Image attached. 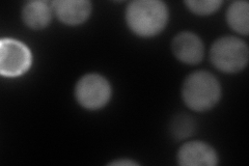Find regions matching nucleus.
I'll return each instance as SVG.
<instances>
[{"label":"nucleus","instance_id":"obj_1","mask_svg":"<svg viewBox=\"0 0 249 166\" xmlns=\"http://www.w3.org/2000/svg\"><path fill=\"white\" fill-rule=\"evenodd\" d=\"M126 21L135 35L155 37L167 24L168 9L164 2L158 0H136L127 6Z\"/></svg>","mask_w":249,"mask_h":166},{"label":"nucleus","instance_id":"obj_2","mask_svg":"<svg viewBox=\"0 0 249 166\" xmlns=\"http://www.w3.org/2000/svg\"><path fill=\"white\" fill-rule=\"evenodd\" d=\"M182 96L185 104L194 111H207L221 98V86L217 78L207 71H196L186 78Z\"/></svg>","mask_w":249,"mask_h":166},{"label":"nucleus","instance_id":"obj_3","mask_svg":"<svg viewBox=\"0 0 249 166\" xmlns=\"http://www.w3.org/2000/svg\"><path fill=\"white\" fill-rule=\"evenodd\" d=\"M248 46L236 37L218 38L210 50V59L221 72L233 74L242 71L248 62Z\"/></svg>","mask_w":249,"mask_h":166},{"label":"nucleus","instance_id":"obj_4","mask_svg":"<svg viewBox=\"0 0 249 166\" xmlns=\"http://www.w3.org/2000/svg\"><path fill=\"white\" fill-rule=\"evenodd\" d=\"M75 96L83 108L97 110L103 108L110 100L111 86L102 75L88 74L77 82Z\"/></svg>","mask_w":249,"mask_h":166},{"label":"nucleus","instance_id":"obj_5","mask_svg":"<svg viewBox=\"0 0 249 166\" xmlns=\"http://www.w3.org/2000/svg\"><path fill=\"white\" fill-rule=\"evenodd\" d=\"M31 65V53L27 47L14 38L0 42V73L4 77L24 74Z\"/></svg>","mask_w":249,"mask_h":166},{"label":"nucleus","instance_id":"obj_6","mask_svg":"<svg viewBox=\"0 0 249 166\" xmlns=\"http://www.w3.org/2000/svg\"><path fill=\"white\" fill-rule=\"evenodd\" d=\"M171 49L175 56L187 65L198 64L205 55V47L200 37L189 31L178 34L174 38Z\"/></svg>","mask_w":249,"mask_h":166},{"label":"nucleus","instance_id":"obj_7","mask_svg":"<svg viewBox=\"0 0 249 166\" xmlns=\"http://www.w3.org/2000/svg\"><path fill=\"white\" fill-rule=\"evenodd\" d=\"M178 162L182 166H214L218 163V155L205 142L190 141L178 149Z\"/></svg>","mask_w":249,"mask_h":166},{"label":"nucleus","instance_id":"obj_8","mask_svg":"<svg viewBox=\"0 0 249 166\" xmlns=\"http://www.w3.org/2000/svg\"><path fill=\"white\" fill-rule=\"evenodd\" d=\"M56 17L67 25H79L91 13V3L88 0H56L51 2Z\"/></svg>","mask_w":249,"mask_h":166},{"label":"nucleus","instance_id":"obj_9","mask_svg":"<svg viewBox=\"0 0 249 166\" xmlns=\"http://www.w3.org/2000/svg\"><path fill=\"white\" fill-rule=\"evenodd\" d=\"M52 6L47 1H29L22 10V19L31 29H43L48 26L52 18Z\"/></svg>","mask_w":249,"mask_h":166},{"label":"nucleus","instance_id":"obj_10","mask_svg":"<svg viewBox=\"0 0 249 166\" xmlns=\"http://www.w3.org/2000/svg\"><path fill=\"white\" fill-rule=\"evenodd\" d=\"M227 21L236 33L247 36L249 31V4L247 1L232 2L227 12Z\"/></svg>","mask_w":249,"mask_h":166},{"label":"nucleus","instance_id":"obj_11","mask_svg":"<svg viewBox=\"0 0 249 166\" xmlns=\"http://www.w3.org/2000/svg\"><path fill=\"white\" fill-rule=\"evenodd\" d=\"M185 4L192 13L199 16H207L219 10L222 2L219 0H199V1L190 0V1H186Z\"/></svg>","mask_w":249,"mask_h":166},{"label":"nucleus","instance_id":"obj_12","mask_svg":"<svg viewBox=\"0 0 249 166\" xmlns=\"http://www.w3.org/2000/svg\"><path fill=\"white\" fill-rule=\"evenodd\" d=\"M194 131V123L187 115L177 116L171 124V132L178 139H183L190 136Z\"/></svg>","mask_w":249,"mask_h":166},{"label":"nucleus","instance_id":"obj_13","mask_svg":"<svg viewBox=\"0 0 249 166\" xmlns=\"http://www.w3.org/2000/svg\"><path fill=\"white\" fill-rule=\"evenodd\" d=\"M110 165H137L136 162L132 161V160H116V161H113L112 163H110Z\"/></svg>","mask_w":249,"mask_h":166}]
</instances>
